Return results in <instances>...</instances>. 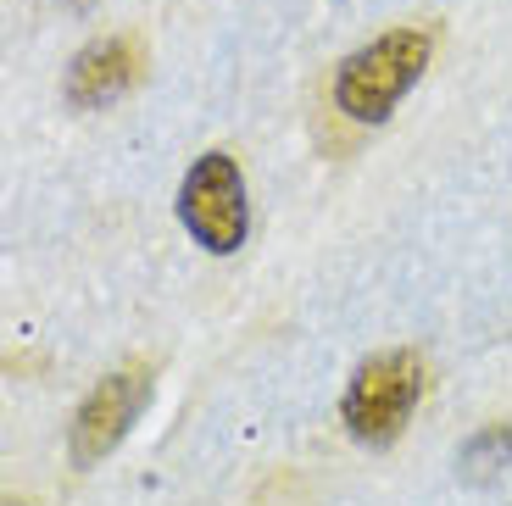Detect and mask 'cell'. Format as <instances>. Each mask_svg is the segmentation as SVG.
<instances>
[{
    "label": "cell",
    "instance_id": "1",
    "mask_svg": "<svg viewBox=\"0 0 512 506\" xmlns=\"http://www.w3.org/2000/svg\"><path fill=\"white\" fill-rule=\"evenodd\" d=\"M423 67H429V34L396 28V34L362 45L357 56H346V67L334 78V101L357 123H384V117L396 112L401 95L418 84Z\"/></svg>",
    "mask_w": 512,
    "mask_h": 506
},
{
    "label": "cell",
    "instance_id": "2",
    "mask_svg": "<svg viewBox=\"0 0 512 506\" xmlns=\"http://www.w3.org/2000/svg\"><path fill=\"white\" fill-rule=\"evenodd\" d=\"M418 390H423V373H418V356L412 351L373 356V362L357 367V379L346 390V429L362 445H390L407 429Z\"/></svg>",
    "mask_w": 512,
    "mask_h": 506
},
{
    "label": "cell",
    "instance_id": "3",
    "mask_svg": "<svg viewBox=\"0 0 512 506\" xmlns=\"http://www.w3.org/2000/svg\"><path fill=\"white\" fill-rule=\"evenodd\" d=\"M179 217L212 256L240 251L245 245V178H240V167H234V156L212 151L184 173Z\"/></svg>",
    "mask_w": 512,
    "mask_h": 506
},
{
    "label": "cell",
    "instance_id": "4",
    "mask_svg": "<svg viewBox=\"0 0 512 506\" xmlns=\"http://www.w3.org/2000/svg\"><path fill=\"white\" fill-rule=\"evenodd\" d=\"M151 401V373H112L106 384H95V395L78 406L73 418V462L95 468L106 451H117L128 434V423L145 412Z\"/></svg>",
    "mask_w": 512,
    "mask_h": 506
},
{
    "label": "cell",
    "instance_id": "5",
    "mask_svg": "<svg viewBox=\"0 0 512 506\" xmlns=\"http://www.w3.org/2000/svg\"><path fill=\"white\" fill-rule=\"evenodd\" d=\"M128 84H134V51H128V39H101V45H90V51L73 62V73H67V101L73 106H106V101H117Z\"/></svg>",
    "mask_w": 512,
    "mask_h": 506
},
{
    "label": "cell",
    "instance_id": "6",
    "mask_svg": "<svg viewBox=\"0 0 512 506\" xmlns=\"http://www.w3.org/2000/svg\"><path fill=\"white\" fill-rule=\"evenodd\" d=\"M507 456H512V434L507 429H485L468 451H462V462H468L474 473H490V468H507Z\"/></svg>",
    "mask_w": 512,
    "mask_h": 506
}]
</instances>
